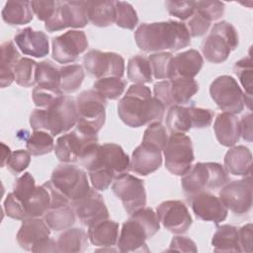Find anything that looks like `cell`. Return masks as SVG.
Listing matches in <instances>:
<instances>
[{
  "mask_svg": "<svg viewBox=\"0 0 253 253\" xmlns=\"http://www.w3.org/2000/svg\"><path fill=\"white\" fill-rule=\"evenodd\" d=\"M156 213L163 226L175 234L185 233L193 223L190 211L182 201L162 202L157 207Z\"/></svg>",
  "mask_w": 253,
  "mask_h": 253,
  "instance_id": "ac0fdd59",
  "label": "cell"
},
{
  "mask_svg": "<svg viewBox=\"0 0 253 253\" xmlns=\"http://www.w3.org/2000/svg\"><path fill=\"white\" fill-rule=\"evenodd\" d=\"M167 251H178V252H194L198 251L196 243L189 237L186 236H174L171 240L170 246Z\"/></svg>",
  "mask_w": 253,
  "mask_h": 253,
  "instance_id": "6f0895ef",
  "label": "cell"
},
{
  "mask_svg": "<svg viewBox=\"0 0 253 253\" xmlns=\"http://www.w3.org/2000/svg\"><path fill=\"white\" fill-rule=\"evenodd\" d=\"M238 45V34L232 24L227 21L217 22L209 36L202 42V52L211 63L225 61L230 52Z\"/></svg>",
  "mask_w": 253,
  "mask_h": 253,
  "instance_id": "8992f818",
  "label": "cell"
},
{
  "mask_svg": "<svg viewBox=\"0 0 253 253\" xmlns=\"http://www.w3.org/2000/svg\"><path fill=\"white\" fill-rule=\"evenodd\" d=\"M33 252H58L57 243L51 238H45L38 243L32 250Z\"/></svg>",
  "mask_w": 253,
  "mask_h": 253,
  "instance_id": "94428289",
  "label": "cell"
},
{
  "mask_svg": "<svg viewBox=\"0 0 253 253\" xmlns=\"http://www.w3.org/2000/svg\"><path fill=\"white\" fill-rule=\"evenodd\" d=\"M0 57V85L5 88L15 80L14 69L21 59L20 52L12 42L7 41L1 44Z\"/></svg>",
  "mask_w": 253,
  "mask_h": 253,
  "instance_id": "f546056e",
  "label": "cell"
},
{
  "mask_svg": "<svg viewBox=\"0 0 253 253\" xmlns=\"http://www.w3.org/2000/svg\"><path fill=\"white\" fill-rule=\"evenodd\" d=\"M37 86L53 91H61L59 68L50 60H43L38 64Z\"/></svg>",
  "mask_w": 253,
  "mask_h": 253,
  "instance_id": "f35d334b",
  "label": "cell"
},
{
  "mask_svg": "<svg viewBox=\"0 0 253 253\" xmlns=\"http://www.w3.org/2000/svg\"><path fill=\"white\" fill-rule=\"evenodd\" d=\"M165 106L151 94L149 87L132 84L119 101L118 115L130 127H139L154 122H161Z\"/></svg>",
  "mask_w": 253,
  "mask_h": 253,
  "instance_id": "3957f363",
  "label": "cell"
},
{
  "mask_svg": "<svg viewBox=\"0 0 253 253\" xmlns=\"http://www.w3.org/2000/svg\"><path fill=\"white\" fill-rule=\"evenodd\" d=\"M63 95L61 91H53L36 86L33 90V101L35 105L41 109L48 108L57 98Z\"/></svg>",
  "mask_w": 253,
  "mask_h": 253,
  "instance_id": "db71d44e",
  "label": "cell"
},
{
  "mask_svg": "<svg viewBox=\"0 0 253 253\" xmlns=\"http://www.w3.org/2000/svg\"><path fill=\"white\" fill-rule=\"evenodd\" d=\"M213 130L217 141L221 145L232 147L240 138L239 120L233 114L220 113L213 123Z\"/></svg>",
  "mask_w": 253,
  "mask_h": 253,
  "instance_id": "484cf974",
  "label": "cell"
},
{
  "mask_svg": "<svg viewBox=\"0 0 253 253\" xmlns=\"http://www.w3.org/2000/svg\"><path fill=\"white\" fill-rule=\"evenodd\" d=\"M227 182V171L216 162H198L181 178L182 188L189 198L206 190L219 189Z\"/></svg>",
  "mask_w": 253,
  "mask_h": 253,
  "instance_id": "5b68a950",
  "label": "cell"
},
{
  "mask_svg": "<svg viewBox=\"0 0 253 253\" xmlns=\"http://www.w3.org/2000/svg\"><path fill=\"white\" fill-rule=\"evenodd\" d=\"M33 13L40 21L44 23L51 18L55 11L56 2L54 1H31Z\"/></svg>",
  "mask_w": 253,
  "mask_h": 253,
  "instance_id": "9f6ffc18",
  "label": "cell"
},
{
  "mask_svg": "<svg viewBox=\"0 0 253 253\" xmlns=\"http://www.w3.org/2000/svg\"><path fill=\"white\" fill-rule=\"evenodd\" d=\"M2 147H3V155H2V167H3L7 163V160L9 159L12 152H11L10 148L7 145H5L4 143H2Z\"/></svg>",
  "mask_w": 253,
  "mask_h": 253,
  "instance_id": "6125c7cd",
  "label": "cell"
},
{
  "mask_svg": "<svg viewBox=\"0 0 253 253\" xmlns=\"http://www.w3.org/2000/svg\"><path fill=\"white\" fill-rule=\"evenodd\" d=\"M87 233L93 245L102 248H111L118 243L119 223L107 218L88 226Z\"/></svg>",
  "mask_w": 253,
  "mask_h": 253,
  "instance_id": "83f0119b",
  "label": "cell"
},
{
  "mask_svg": "<svg viewBox=\"0 0 253 253\" xmlns=\"http://www.w3.org/2000/svg\"><path fill=\"white\" fill-rule=\"evenodd\" d=\"M165 6L170 15L184 21L195 13L196 1H166Z\"/></svg>",
  "mask_w": 253,
  "mask_h": 253,
  "instance_id": "f907efd6",
  "label": "cell"
},
{
  "mask_svg": "<svg viewBox=\"0 0 253 253\" xmlns=\"http://www.w3.org/2000/svg\"><path fill=\"white\" fill-rule=\"evenodd\" d=\"M168 136L165 126L160 122H154L149 124L144 130L142 142L149 143L163 151Z\"/></svg>",
  "mask_w": 253,
  "mask_h": 253,
  "instance_id": "681fc988",
  "label": "cell"
},
{
  "mask_svg": "<svg viewBox=\"0 0 253 253\" xmlns=\"http://www.w3.org/2000/svg\"><path fill=\"white\" fill-rule=\"evenodd\" d=\"M77 124L75 127L98 133L106 121L107 100L94 89L81 92L76 98Z\"/></svg>",
  "mask_w": 253,
  "mask_h": 253,
  "instance_id": "52a82bcc",
  "label": "cell"
},
{
  "mask_svg": "<svg viewBox=\"0 0 253 253\" xmlns=\"http://www.w3.org/2000/svg\"><path fill=\"white\" fill-rule=\"evenodd\" d=\"M192 126L195 128H205L211 126L214 112L210 109L198 108L195 106H190Z\"/></svg>",
  "mask_w": 253,
  "mask_h": 253,
  "instance_id": "11a10c76",
  "label": "cell"
},
{
  "mask_svg": "<svg viewBox=\"0 0 253 253\" xmlns=\"http://www.w3.org/2000/svg\"><path fill=\"white\" fill-rule=\"evenodd\" d=\"M195 215L205 221L220 223L227 217L228 210L220 198L209 193L202 192L189 199Z\"/></svg>",
  "mask_w": 253,
  "mask_h": 253,
  "instance_id": "44dd1931",
  "label": "cell"
},
{
  "mask_svg": "<svg viewBox=\"0 0 253 253\" xmlns=\"http://www.w3.org/2000/svg\"><path fill=\"white\" fill-rule=\"evenodd\" d=\"M149 235L145 228L134 218L130 217L124 222L118 239V249L123 253L149 252L146 239Z\"/></svg>",
  "mask_w": 253,
  "mask_h": 253,
  "instance_id": "7402d4cb",
  "label": "cell"
},
{
  "mask_svg": "<svg viewBox=\"0 0 253 253\" xmlns=\"http://www.w3.org/2000/svg\"><path fill=\"white\" fill-rule=\"evenodd\" d=\"M31 155L32 154L28 150L24 149H19L12 152L6 163L7 168L14 175L22 173L30 165Z\"/></svg>",
  "mask_w": 253,
  "mask_h": 253,
  "instance_id": "816d5d0a",
  "label": "cell"
},
{
  "mask_svg": "<svg viewBox=\"0 0 253 253\" xmlns=\"http://www.w3.org/2000/svg\"><path fill=\"white\" fill-rule=\"evenodd\" d=\"M203 64V56L196 49H189L178 53L173 56V78H194L201 71Z\"/></svg>",
  "mask_w": 253,
  "mask_h": 253,
  "instance_id": "f1b7e54d",
  "label": "cell"
},
{
  "mask_svg": "<svg viewBox=\"0 0 253 253\" xmlns=\"http://www.w3.org/2000/svg\"><path fill=\"white\" fill-rule=\"evenodd\" d=\"M161 164V150L149 143L141 142L132 152L129 170L140 176H147L159 169Z\"/></svg>",
  "mask_w": 253,
  "mask_h": 253,
  "instance_id": "603a6c76",
  "label": "cell"
},
{
  "mask_svg": "<svg viewBox=\"0 0 253 253\" xmlns=\"http://www.w3.org/2000/svg\"><path fill=\"white\" fill-rule=\"evenodd\" d=\"M80 162L88 170L94 189L105 191L117 176L129 170L130 159L121 145L97 142L88 148Z\"/></svg>",
  "mask_w": 253,
  "mask_h": 253,
  "instance_id": "6da1fadb",
  "label": "cell"
},
{
  "mask_svg": "<svg viewBox=\"0 0 253 253\" xmlns=\"http://www.w3.org/2000/svg\"><path fill=\"white\" fill-rule=\"evenodd\" d=\"M49 235L50 228L44 219L40 217H31L23 220L16 237L21 248L27 251H32L38 243L48 238Z\"/></svg>",
  "mask_w": 253,
  "mask_h": 253,
  "instance_id": "d4e9b609",
  "label": "cell"
},
{
  "mask_svg": "<svg viewBox=\"0 0 253 253\" xmlns=\"http://www.w3.org/2000/svg\"><path fill=\"white\" fill-rule=\"evenodd\" d=\"M51 208V196L48 189L42 184L38 186L34 195L26 204L27 217L43 216Z\"/></svg>",
  "mask_w": 253,
  "mask_h": 253,
  "instance_id": "8d00e7d4",
  "label": "cell"
},
{
  "mask_svg": "<svg viewBox=\"0 0 253 253\" xmlns=\"http://www.w3.org/2000/svg\"><path fill=\"white\" fill-rule=\"evenodd\" d=\"M14 41L25 55L41 58L47 55L49 43L47 36L42 31H35L28 27L18 31Z\"/></svg>",
  "mask_w": 253,
  "mask_h": 253,
  "instance_id": "cb8c5ba5",
  "label": "cell"
},
{
  "mask_svg": "<svg viewBox=\"0 0 253 253\" xmlns=\"http://www.w3.org/2000/svg\"><path fill=\"white\" fill-rule=\"evenodd\" d=\"M52 58L58 63L74 62L88 47V40L83 31L71 30L52 39Z\"/></svg>",
  "mask_w": 253,
  "mask_h": 253,
  "instance_id": "e0dca14e",
  "label": "cell"
},
{
  "mask_svg": "<svg viewBox=\"0 0 253 253\" xmlns=\"http://www.w3.org/2000/svg\"><path fill=\"white\" fill-rule=\"evenodd\" d=\"M115 23L118 27L127 30H133L136 27L137 13L128 2L115 1Z\"/></svg>",
  "mask_w": 253,
  "mask_h": 253,
  "instance_id": "f6af8a7d",
  "label": "cell"
},
{
  "mask_svg": "<svg viewBox=\"0 0 253 253\" xmlns=\"http://www.w3.org/2000/svg\"><path fill=\"white\" fill-rule=\"evenodd\" d=\"M38 62L29 57L21 58L15 66V81L23 87H32L37 83Z\"/></svg>",
  "mask_w": 253,
  "mask_h": 253,
  "instance_id": "ee69618b",
  "label": "cell"
},
{
  "mask_svg": "<svg viewBox=\"0 0 253 253\" xmlns=\"http://www.w3.org/2000/svg\"><path fill=\"white\" fill-rule=\"evenodd\" d=\"M4 211L6 214L14 219L25 220L27 219V212L24 204L14 195L9 193L4 201Z\"/></svg>",
  "mask_w": 253,
  "mask_h": 253,
  "instance_id": "f5cc1de1",
  "label": "cell"
},
{
  "mask_svg": "<svg viewBox=\"0 0 253 253\" xmlns=\"http://www.w3.org/2000/svg\"><path fill=\"white\" fill-rule=\"evenodd\" d=\"M86 71L96 78L121 77L125 74V59L116 52L90 49L83 57Z\"/></svg>",
  "mask_w": 253,
  "mask_h": 253,
  "instance_id": "9a60e30c",
  "label": "cell"
},
{
  "mask_svg": "<svg viewBox=\"0 0 253 253\" xmlns=\"http://www.w3.org/2000/svg\"><path fill=\"white\" fill-rule=\"evenodd\" d=\"M134 40L144 52L176 51L191 44L187 25L178 21L143 23L134 32Z\"/></svg>",
  "mask_w": 253,
  "mask_h": 253,
  "instance_id": "7a4b0ae2",
  "label": "cell"
},
{
  "mask_svg": "<svg viewBox=\"0 0 253 253\" xmlns=\"http://www.w3.org/2000/svg\"><path fill=\"white\" fill-rule=\"evenodd\" d=\"M60 90L63 93H74L77 91L85 77L83 67L79 64L63 65L59 68Z\"/></svg>",
  "mask_w": 253,
  "mask_h": 253,
  "instance_id": "ab89813d",
  "label": "cell"
},
{
  "mask_svg": "<svg viewBox=\"0 0 253 253\" xmlns=\"http://www.w3.org/2000/svg\"><path fill=\"white\" fill-rule=\"evenodd\" d=\"M233 71L242 84L245 95L252 97V60L251 56L243 57L235 62Z\"/></svg>",
  "mask_w": 253,
  "mask_h": 253,
  "instance_id": "c3c4849f",
  "label": "cell"
},
{
  "mask_svg": "<svg viewBox=\"0 0 253 253\" xmlns=\"http://www.w3.org/2000/svg\"><path fill=\"white\" fill-rule=\"evenodd\" d=\"M210 94L216 106L225 113L239 114L243 111L245 104L251 109V98L243 93L232 76L216 77L210 86Z\"/></svg>",
  "mask_w": 253,
  "mask_h": 253,
  "instance_id": "ba28073f",
  "label": "cell"
},
{
  "mask_svg": "<svg viewBox=\"0 0 253 253\" xmlns=\"http://www.w3.org/2000/svg\"><path fill=\"white\" fill-rule=\"evenodd\" d=\"M70 205L79 221L86 226L109 218V211L105 201L96 190L91 189L86 196Z\"/></svg>",
  "mask_w": 253,
  "mask_h": 253,
  "instance_id": "d6986e66",
  "label": "cell"
},
{
  "mask_svg": "<svg viewBox=\"0 0 253 253\" xmlns=\"http://www.w3.org/2000/svg\"><path fill=\"white\" fill-rule=\"evenodd\" d=\"M166 126L171 133H185L192 126L190 107L171 106L166 115Z\"/></svg>",
  "mask_w": 253,
  "mask_h": 253,
  "instance_id": "e575fe53",
  "label": "cell"
},
{
  "mask_svg": "<svg viewBox=\"0 0 253 253\" xmlns=\"http://www.w3.org/2000/svg\"><path fill=\"white\" fill-rule=\"evenodd\" d=\"M98 142L97 133L88 132L75 127L74 130L59 136L55 142L54 153L63 163L76 162L83 156L88 148Z\"/></svg>",
  "mask_w": 253,
  "mask_h": 253,
  "instance_id": "4fadbf2b",
  "label": "cell"
},
{
  "mask_svg": "<svg viewBox=\"0 0 253 253\" xmlns=\"http://www.w3.org/2000/svg\"><path fill=\"white\" fill-rule=\"evenodd\" d=\"M112 190L122 201L125 211L129 214L146 206V193L143 181L127 172L115 178Z\"/></svg>",
  "mask_w": 253,
  "mask_h": 253,
  "instance_id": "5bb4252c",
  "label": "cell"
},
{
  "mask_svg": "<svg viewBox=\"0 0 253 253\" xmlns=\"http://www.w3.org/2000/svg\"><path fill=\"white\" fill-rule=\"evenodd\" d=\"M211 245L215 252H241L238 228L230 224L218 226L212 236Z\"/></svg>",
  "mask_w": 253,
  "mask_h": 253,
  "instance_id": "4dcf8cb0",
  "label": "cell"
},
{
  "mask_svg": "<svg viewBox=\"0 0 253 253\" xmlns=\"http://www.w3.org/2000/svg\"><path fill=\"white\" fill-rule=\"evenodd\" d=\"M53 136L44 130H34L26 141L28 151L34 156H41L54 149Z\"/></svg>",
  "mask_w": 253,
  "mask_h": 253,
  "instance_id": "60d3db41",
  "label": "cell"
},
{
  "mask_svg": "<svg viewBox=\"0 0 253 253\" xmlns=\"http://www.w3.org/2000/svg\"><path fill=\"white\" fill-rule=\"evenodd\" d=\"M87 13L94 26L109 27L115 23V1H87Z\"/></svg>",
  "mask_w": 253,
  "mask_h": 253,
  "instance_id": "836d02e7",
  "label": "cell"
},
{
  "mask_svg": "<svg viewBox=\"0 0 253 253\" xmlns=\"http://www.w3.org/2000/svg\"><path fill=\"white\" fill-rule=\"evenodd\" d=\"M219 198L227 210L241 215L252 207V178L245 176L241 180L227 182L219 191Z\"/></svg>",
  "mask_w": 253,
  "mask_h": 253,
  "instance_id": "2e32d148",
  "label": "cell"
},
{
  "mask_svg": "<svg viewBox=\"0 0 253 253\" xmlns=\"http://www.w3.org/2000/svg\"><path fill=\"white\" fill-rule=\"evenodd\" d=\"M77 124L76 102L61 95L46 109H36L30 115V126L34 130H44L52 136L67 132Z\"/></svg>",
  "mask_w": 253,
  "mask_h": 253,
  "instance_id": "277c9868",
  "label": "cell"
},
{
  "mask_svg": "<svg viewBox=\"0 0 253 253\" xmlns=\"http://www.w3.org/2000/svg\"><path fill=\"white\" fill-rule=\"evenodd\" d=\"M50 181L70 204L83 198L91 190L86 173L68 163L58 165L52 171Z\"/></svg>",
  "mask_w": 253,
  "mask_h": 253,
  "instance_id": "9c48e42d",
  "label": "cell"
},
{
  "mask_svg": "<svg viewBox=\"0 0 253 253\" xmlns=\"http://www.w3.org/2000/svg\"><path fill=\"white\" fill-rule=\"evenodd\" d=\"M199 84L194 78L174 77L159 81L154 84V97L158 99L165 108L184 105L190 102L193 96L198 92Z\"/></svg>",
  "mask_w": 253,
  "mask_h": 253,
  "instance_id": "8fae6325",
  "label": "cell"
},
{
  "mask_svg": "<svg viewBox=\"0 0 253 253\" xmlns=\"http://www.w3.org/2000/svg\"><path fill=\"white\" fill-rule=\"evenodd\" d=\"M2 19L11 26H20L33 20V10L29 1H8L1 12Z\"/></svg>",
  "mask_w": 253,
  "mask_h": 253,
  "instance_id": "d6a6232c",
  "label": "cell"
},
{
  "mask_svg": "<svg viewBox=\"0 0 253 253\" xmlns=\"http://www.w3.org/2000/svg\"><path fill=\"white\" fill-rule=\"evenodd\" d=\"M127 78L134 84H145L152 82V70L148 57L134 55L127 62Z\"/></svg>",
  "mask_w": 253,
  "mask_h": 253,
  "instance_id": "74e56055",
  "label": "cell"
},
{
  "mask_svg": "<svg viewBox=\"0 0 253 253\" xmlns=\"http://www.w3.org/2000/svg\"><path fill=\"white\" fill-rule=\"evenodd\" d=\"M224 168L234 176H248L252 172V154L244 145L232 146L225 153Z\"/></svg>",
  "mask_w": 253,
  "mask_h": 253,
  "instance_id": "4316f807",
  "label": "cell"
},
{
  "mask_svg": "<svg viewBox=\"0 0 253 253\" xmlns=\"http://www.w3.org/2000/svg\"><path fill=\"white\" fill-rule=\"evenodd\" d=\"M252 114L248 113L242 116L241 120L239 121V126H240V136L243 137V139L251 142L252 141Z\"/></svg>",
  "mask_w": 253,
  "mask_h": 253,
  "instance_id": "91938a15",
  "label": "cell"
},
{
  "mask_svg": "<svg viewBox=\"0 0 253 253\" xmlns=\"http://www.w3.org/2000/svg\"><path fill=\"white\" fill-rule=\"evenodd\" d=\"M130 217L137 220L147 231L149 237H152L160 229V221L157 213L150 208L143 207L130 213Z\"/></svg>",
  "mask_w": 253,
  "mask_h": 253,
  "instance_id": "7dc6e473",
  "label": "cell"
},
{
  "mask_svg": "<svg viewBox=\"0 0 253 253\" xmlns=\"http://www.w3.org/2000/svg\"><path fill=\"white\" fill-rule=\"evenodd\" d=\"M224 3L220 1H196V10L187 23L190 36L197 38L204 36L212 21L222 17Z\"/></svg>",
  "mask_w": 253,
  "mask_h": 253,
  "instance_id": "ffe728a7",
  "label": "cell"
},
{
  "mask_svg": "<svg viewBox=\"0 0 253 253\" xmlns=\"http://www.w3.org/2000/svg\"><path fill=\"white\" fill-rule=\"evenodd\" d=\"M87 1H57L53 15L44 23L47 32L83 28L88 24Z\"/></svg>",
  "mask_w": 253,
  "mask_h": 253,
  "instance_id": "7c38bea8",
  "label": "cell"
},
{
  "mask_svg": "<svg viewBox=\"0 0 253 253\" xmlns=\"http://www.w3.org/2000/svg\"><path fill=\"white\" fill-rule=\"evenodd\" d=\"M75 211L71 205L50 209L44 215L43 219L50 229L61 231L70 228L75 222Z\"/></svg>",
  "mask_w": 253,
  "mask_h": 253,
  "instance_id": "d590c367",
  "label": "cell"
},
{
  "mask_svg": "<svg viewBox=\"0 0 253 253\" xmlns=\"http://www.w3.org/2000/svg\"><path fill=\"white\" fill-rule=\"evenodd\" d=\"M36 188L37 186H36L35 179L32 176V174L29 172H25L24 174H22L20 177L16 179L13 185V193L24 204L25 209H26V204L34 195Z\"/></svg>",
  "mask_w": 253,
  "mask_h": 253,
  "instance_id": "bcb514c9",
  "label": "cell"
},
{
  "mask_svg": "<svg viewBox=\"0 0 253 253\" xmlns=\"http://www.w3.org/2000/svg\"><path fill=\"white\" fill-rule=\"evenodd\" d=\"M152 74L156 79L173 78V54L161 51L152 53L148 56Z\"/></svg>",
  "mask_w": 253,
  "mask_h": 253,
  "instance_id": "7bdbcfd3",
  "label": "cell"
},
{
  "mask_svg": "<svg viewBox=\"0 0 253 253\" xmlns=\"http://www.w3.org/2000/svg\"><path fill=\"white\" fill-rule=\"evenodd\" d=\"M126 81L121 77L99 78L93 84V88L102 97L109 100H117L124 93Z\"/></svg>",
  "mask_w": 253,
  "mask_h": 253,
  "instance_id": "b9f144b4",
  "label": "cell"
},
{
  "mask_svg": "<svg viewBox=\"0 0 253 253\" xmlns=\"http://www.w3.org/2000/svg\"><path fill=\"white\" fill-rule=\"evenodd\" d=\"M165 167L173 175L183 176L195 159L191 138L185 133H171L163 148Z\"/></svg>",
  "mask_w": 253,
  "mask_h": 253,
  "instance_id": "30bf717a",
  "label": "cell"
},
{
  "mask_svg": "<svg viewBox=\"0 0 253 253\" xmlns=\"http://www.w3.org/2000/svg\"><path fill=\"white\" fill-rule=\"evenodd\" d=\"M241 252H252V224L247 223L238 228Z\"/></svg>",
  "mask_w": 253,
  "mask_h": 253,
  "instance_id": "680465c9",
  "label": "cell"
},
{
  "mask_svg": "<svg viewBox=\"0 0 253 253\" xmlns=\"http://www.w3.org/2000/svg\"><path fill=\"white\" fill-rule=\"evenodd\" d=\"M88 233L81 228L74 227L63 230L56 241L58 252L79 253L88 247Z\"/></svg>",
  "mask_w": 253,
  "mask_h": 253,
  "instance_id": "1f68e13d",
  "label": "cell"
}]
</instances>
